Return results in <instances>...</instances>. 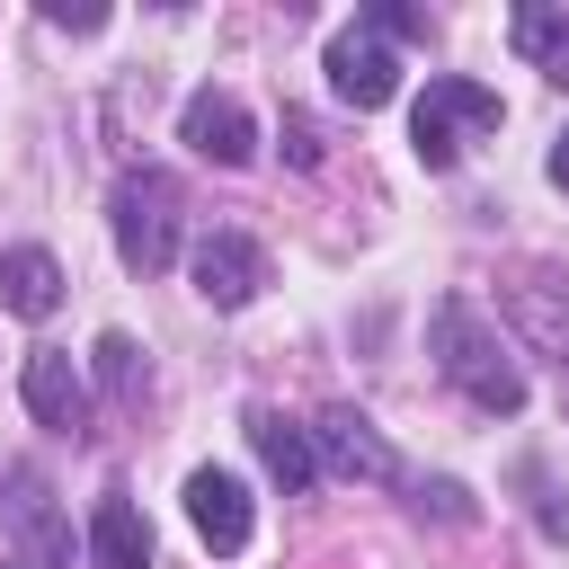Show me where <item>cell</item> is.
<instances>
[{
  "label": "cell",
  "instance_id": "cell-1",
  "mask_svg": "<svg viewBox=\"0 0 569 569\" xmlns=\"http://www.w3.org/2000/svg\"><path fill=\"white\" fill-rule=\"evenodd\" d=\"M427 347H436V373H445L471 409H489V418H516V409H525V365L507 356V338H498L462 293H445V302H436Z\"/></svg>",
  "mask_w": 569,
  "mask_h": 569
},
{
  "label": "cell",
  "instance_id": "cell-2",
  "mask_svg": "<svg viewBox=\"0 0 569 569\" xmlns=\"http://www.w3.org/2000/svg\"><path fill=\"white\" fill-rule=\"evenodd\" d=\"M107 222H116V258H124L133 276H160V267L178 258V231H187V196H178V178H160V169H133V178L116 187Z\"/></svg>",
  "mask_w": 569,
  "mask_h": 569
},
{
  "label": "cell",
  "instance_id": "cell-3",
  "mask_svg": "<svg viewBox=\"0 0 569 569\" xmlns=\"http://www.w3.org/2000/svg\"><path fill=\"white\" fill-rule=\"evenodd\" d=\"M498 124H507L498 89H489V80L445 71V80H427V98H418V116H409V151H418L427 169H453V160H462V142H471V133H498Z\"/></svg>",
  "mask_w": 569,
  "mask_h": 569
},
{
  "label": "cell",
  "instance_id": "cell-4",
  "mask_svg": "<svg viewBox=\"0 0 569 569\" xmlns=\"http://www.w3.org/2000/svg\"><path fill=\"white\" fill-rule=\"evenodd\" d=\"M302 436H311V462H329L338 480H373V489L400 480V453L382 445V427H373L365 409H320Z\"/></svg>",
  "mask_w": 569,
  "mask_h": 569
},
{
  "label": "cell",
  "instance_id": "cell-5",
  "mask_svg": "<svg viewBox=\"0 0 569 569\" xmlns=\"http://www.w3.org/2000/svg\"><path fill=\"white\" fill-rule=\"evenodd\" d=\"M178 133H187V151L213 160V169H249V160H258V124H249V107H240L231 89H196L187 116H178Z\"/></svg>",
  "mask_w": 569,
  "mask_h": 569
},
{
  "label": "cell",
  "instance_id": "cell-6",
  "mask_svg": "<svg viewBox=\"0 0 569 569\" xmlns=\"http://www.w3.org/2000/svg\"><path fill=\"white\" fill-rule=\"evenodd\" d=\"M258 284H267V249H258L249 231H204V240H196V293H204L213 311L258 302Z\"/></svg>",
  "mask_w": 569,
  "mask_h": 569
},
{
  "label": "cell",
  "instance_id": "cell-7",
  "mask_svg": "<svg viewBox=\"0 0 569 569\" xmlns=\"http://www.w3.org/2000/svg\"><path fill=\"white\" fill-rule=\"evenodd\" d=\"M18 391H27V418H36V427H53V436H80V427H89V382L71 373L62 347H27Z\"/></svg>",
  "mask_w": 569,
  "mask_h": 569
},
{
  "label": "cell",
  "instance_id": "cell-8",
  "mask_svg": "<svg viewBox=\"0 0 569 569\" xmlns=\"http://www.w3.org/2000/svg\"><path fill=\"white\" fill-rule=\"evenodd\" d=\"M329 89H338L347 107H391V89H400L391 44H382V36H365V27L329 36Z\"/></svg>",
  "mask_w": 569,
  "mask_h": 569
},
{
  "label": "cell",
  "instance_id": "cell-9",
  "mask_svg": "<svg viewBox=\"0 0 569 569\" xmlns=\"http://www.w3.org/2000/svg\"><path fill=\"white\" fill-rule=\"evenodd\" d=\"M187 525L204 533V551L231 560V551H249V525L258 516H249V489L231 471H187Z\"/></svg>",
  "mask_w": 569,
  "mask_h": 569
},
{
  "label": "cell",
  "instance_id": "cell-10",
  "mask_svg": "<svg viewBox=\"0 0 569 569\" xmlns=\"http://www.w3.org/2000/svg\"><path fill=\"white\" fill-rule=\"evenodd\" d=\"M0 489H9L0 507H9V525H18V542H27V551H36L44 569H71V525L53 516V489H44V480H36L27 462H9V471H0Z\"/></svg>",
  "mask_w": 569,
  "mask_h": 569
},
{
  "label": "cell",
  "instance_id": "cell-11",
  "mask_svg": "<svg viewBox=\"0 0 569 569\" xmlns=\"http://www.w3.org/2000/svg\"><path fill=\"white\" fill-rule=\"evenodd\" d=\"M0 311H18V320H53L62 311V267H53V249H0Z\"/></svg>",
  "mask_w": 569,
  "mask_h": 569
},
{
  "label": "cell",
  "instance_id": "cell-12",
  "mask_svg": "<svg viewBox=\"0 0 569 569\" xmlns=\"http://www.w3.org/2000/svg\"><path fill=\"white\" fill-rule=\"evenodd\" d=\"M89 560H98V569H160V560H151V525H142V507H133L124 489L98 498V516H89Z\"/></svg>",
  "mask_w": 569,
  "mask_h": 569
},
{
  "label": "cell",
  "instance_id": "cell-13",
  "mask_svg": "<svg viewBox=\"0 0 569 569\" xmlns=\"http://www.w3.org/2000/svg\"><path fill=\"white\" fill-rule=\"evenodd\" d=\"M249 445H258V462L284 480V498H293V489H311V471H320V462H311V436H302L293 418H276V409H249Z\"/></svg>",
  "mask_w": 569,
  "mask_h": 569
},
{
  "label": "cell",
  "instance_id": "cell-14",
  "mask_svg": "<svg viewBox=\"0 0 569 569\" xmlns=\"http://www.w3.org/2000/svg\"><path fill=\"white\" fill-rule=\"evenodd\" d=\"M507 44L542 71V80H569V18L560 9H542V0H525L516 18H507Z\"/></svg>",
  "mask_w": 569,
  "mask_h": 569
},
{
  "label": "cell",
  "instance_id": "cell-15",
  "mask_svg": "<svg viewBox=\"0 0 569 569\" xmlns=\"http://www.w3.org/2000/svg\"><path fill=\"white\" fill-rule=\"evenodd\" d=\"M507 311H516V329H525L542 356H560V365H569V293H560V284H516V293H507Z\"/></svg>",
  "mask_w": 569,
  "mask_h": 569
},
{
  "label": "cell",
  "instance_id": "cell-16",
  "mask_svg": "<svg viewBox=\"0 0 569 569\" xmlns=\"http://www.w3.org/2000/svg\"><path fill=\"white\" fill-rule=\"evenodd\" d=\"M89 365H98V382H107V400H116V409H142V391H151V373H142V347H133L124 329H107Z\"/></svg>",
  "mask_w": 569,
  "mask_h": 569
},
{
  "label": "cell",
  "instance_id": "cell-17",
  "mask_svg": "<svg viewBox=\"0 0 569 569\" xmlns=\"http://www.w3.org/2000/svg\"><path fill=\"white\" fill-rule=\"evenodd\" d=\"M356 27H365V36H400V44H427V36H436V18H427V9H400V0H373Z\"/></svg>",
  "mask_w": 569,
  "mask_h": 569
},
{
  "label": "cell",
  "instance_id": "cell-18",
  "mask_svg": "<svg viewBox=\"0 0 569 569\" xmlns=\"http://www.w3.org/2000/svg\"><path fill=\"white\" fill-rule=\"evenodd\" d=\"M36 18H44V27H71V36H98V27H107V9H98V0H80V9H71V0H44Z\"/></svg>",
  "mask_w": 569,
  "mask_h": 569
},
{
  "label": "cell",
  "instance_id": "cell-19",
  "mask_svg": "<svg viewBox=\"0 0 569 569\" xmlns=\"http://www.w3.org/2000/svg\"><path fill=\"white\" fill-rule=\"evenodd\" d=\"M418 507H436V516H453V525H471V498H462L453 480H427V489H418Z\"/></svg>",
  "mask_w": 569,
  "mask_h": 569
},
{
  "label": "cell",
  "instance_id": "cell-20",
  "mask_svg": "<svg viewBox=\"0 0 569 569\" xmlns=\"http://www.w3.org/2000/svg\"><path fill=\"white\" fill-rule=\"evenodd\" d=\"M284 151H293V169H311V160H320V133H311V116H284Z\"/></svg>",
  "mask_w": 569,
  "mask_h": 569
},
{
  "label": "cell",
  "instance_id": "cell-21",
  "mask_svg": "<svg viewBox=\"0 0 569 569\" xmlns=\"http://www.w3.org/2000/svg\"><path fill=\"white\" fill-rule=\"evenodd\" d=\"M551 187H569V133L551 142Z\"/></svg>",
  "mask_w": 569,
  "mask_h": 569
}]
</instances>
